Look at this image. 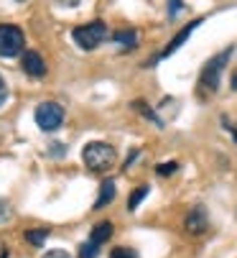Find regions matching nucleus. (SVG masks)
<instances>
[{
  "label": "nucleus",
  "mask_w": 237,
  "mask_h": 258,
  "mask_svg": "<svg viewBox=\"0 0 237 258\" xmlns=\"http://www.w3.org/2000/svg\"><path fill=\"white\" fill-rule=\"evenodd\" d=\"M184 228H186L189 235H202V233H207V228H209L207 210H204L202 205L194 207V210H189V215H186V220H184Z\"/></svg>",
  "instance_id": "6e6552de"
},
{
  "label": "nucleus",
  "mask_w": 237,
  "mask_h": 258,
  "mask_svg": "<svg viewBox=\"0 0 237 258\" xmlns=\"http://www.w3.org/2000/svg\"><path fill=\"white\" fill-rule=\"evenodd\" d=\"M16 3H26V0H16Z\"/></svg>",
  "instance_id": "a878e982"
},
{
  "label": "nucleus",
  "mask_w": 237,
  "mask_h": 258,
  "mask_svg": "<svg viewBox=\"0 0 237 258\" xmlns=\"http://www.w3.org/2000/svg\"><path fill=\"white\" fill-rule=\"evenodd\" d=\"M112 41L120 46L123 51H133L138 46V33H135V28H123V31H117L112 36Z\"/></svg>",
  "instance_id": "1a4fd4ad"
},
{
  "label": "nucleus",
  "mask_w": 237,
  "mask_h": 258,
  "mask_svg": "<svg viewBox=\"0 0 237 258\" xmlns=\"http://www.w3.org/2000/svg\"><path fill=\"white\" fill-rule=\"evenodd\" d=\"M33 118H36V123H38V128H41V131L54 133V131H56L61 123H64L66 113H64V107H61L59 102L46 100V102H38V105H36V113H33Z\"/></svg>",
  "instance_id": "39448f33"
},
{
  "label": "nucleus",
  "mask_w": 237,
  "mask_h": 258,
  "mask_svg": "<svg viewBox=\"0 0 237 258\" xmlns=\"http://www.w3.org/2000/svg\"><path fill=\"white\" fill-rule=\"evenodd\" d=\"M112 238V223H97L95 228H92V233H90V240L92 243H97V245H102V243H107Z\"/></svg>",
  "instance_id": "9b49d317"
},
{
  "label": "nucleus",
  "mask_w": 237,
  "mask_h": 258,
  "mask_svg": "<svg viewBox=\"0 0 237 258\" xmlns=\"http://www.w3.org/2000/svg\"><path fill=\"white\" fill-rule=\"evenodd\" d=\"M222 125L227 128V133H229V136L234 138V143H237V125H234V123H232L229 118H222Z\"/></svg>",
  "instance_id": "412c9836"
},
{
  "label": "nucleus",
  "mask_w": 237,
  "mask_h": 258,
  "mask_svg": "<svg viewBox=\"0 0 237 258\" xmlns=\"http://www.w3.org/2000/svg\"><path fill=\"white\" fill-rule=\"evenodd\" d=\"M6 100H8V85H6L3 75H0V107L6 105Z\"/></svg>",
  "instance_id": "5701e85b"
},
{
  "label": "nucleus",
  "mask_w": 237,
  "mask_h": 258,
  "mask_svg": "<svg viewBox=\"0 0 237 258\" xmlns=\"http://www.w3.org/2000/svg\"><path fill=\"white\" fill-rule=\"evenodd\" d=\"M148 192H150V187H145V184H143V187H135L133 195H130V200H128V210H130V212L138 210V205L148 197Z\"/></svg>",
  "instance_id": "ddd939ff"
},
{
  "label": "nucleus",
  "mask_w": 237,
  "mask_h": 258,
  "mask_svg": "<svg viewBox=\"0 0 237 258\" xmlns=\"http://www.w3.org/2000/svg\"><path fill=\"white\" fill-rule=\"evenodd\" d=\"M232 90H237V75H232Z\"/></svg>",
  "instance_id": "393cba45"
},
{
  "label": "nucleus",
  "mask_w": 237,
  "mask_h": 258,
  "mask_svg": "<svg viewBox=\"0 0 237 258\" xmlns=\"http://www.w3.org/2000/svg\"><path fill=\"white\" fill-rule=\"evenodd\" d=\"M112 200H115V181H112V179H105L102 187H100V197H97V202H95V210L107 207Z\"/></svg>",
  "instance_id": "9d476101"
},
{
  "label": "nucleus",
  "mask_w": 237,
  "mask_h": 258,
  "mask_svg": "<svg viewBox=\"0 0 237 258\" xmlns=\"http://www.w3.org/2000/svg\"><path fill=\"white\" fill-rule=\"evenodd\" d=\"M186 6L181 3V0H169V21H174L179 16V11H184Z\"/></svg>",
  "instance_id": "6ab92c4d"
},
{
  "label": "nucleus",
  "mask_w": 237,
  "mask_h": 258,
  "mask_svg": "<svg viewBox=\"0 0 237 258\" xmlns=\"http://www.w3.org/2000/svg\"><path fill=\"white\" fill-rule=\"evenodd\" d=\"M202 23H204V18H194V21H191L189 26H184V28H181V31H179L176 36H174V39H171V41L166 44V49H164L161 54H158V56H155L153 61H161V59H169L171 54H176V51H179V49H181V46L186 44V39H189V36L194 33V28H196V26H202Z\"/></svg>",
  "instance_id": "423d86ee"
},
{
  "label": "nucleus",
  "mask_w": 237,
  "mask_h": 258,
  "mask_svg": "<svg viewBox=\"0 0 237 258\" xmlns=\"http://www.w3.org/2000/svg\"><path fill=\"white\" fill-rule=\"evenodd\" d=\"M97 255H100V245L97 243L87 240V243L79 245V258H97Z\"/></svg>",
  "instance_id": "2eb2a0df"
},
{
  "label": "nucleus",
  "mask_w": 237,
  "mask_h": 258,
  "mask_svg": "<svg viewBox=\"0 0 237 258\" xmlns=\"http://www.w3.org/2000/svg\"><path fill=\"white\" fill-rule=\"evenodd\" d=\"M49 149H51V156H54V159H56V156L61 159V156L66 154V146H64V143H51Z\"/></svg>",
  "instance_id": "aec40b11"
},
{
  "label": "nucleus",
  "mask_w": 237,
  "mask_h": 258,
  "mask_svg": "<svg viewBox=\"0 0 237 258\" xmlns=\"http://www.w3.org/2000/svg\"><path fill=\"white\" fill-rule=\"evenodd\" d=\"M133 107L138 110V113H140L143 118H148V120H153L155 125H161V118H158V115L153 113V107H150L148 102H143V100H135V102H133Z\"/></svg>",
  "instance_id": "4468645a"
},
{
  "label": "nucleus",
  "mask_w": 237,
  "mask_h": 258,
  "mask_svg": "<svg viewBox=\"0 0 237 258\" xmlns=\"http://www.w3.org/2000/svg\"><path fill=\"white\" fill-rule=\"evenodd\" d=\"M46 238H49V230H44V228H38V230L31 228V230H26V240H28L31 245H36V248H38V245H44Z\"/></svg>",
  "instance_id": "f8f14e48"
},
{
  "label": "nucleus",
  "mask_w": 237,
  "mask_h": 258,
  "mask_svg": "<svg viewBox=\"0 0 237 258\" xmlns=\"http://www.w3.org/2000/svg\"><path fill=\"white\" fill-rule=\"evenodd\" d=\"M23 46H26L23 28L16 23H0V56L13 59V56L23 54Z\"/></svg>",
  "instance_id": "20e7f679"
},
{
  "label": "nucleus",
  "mask_w": 237,
  "mask_h": 258,
  "mask_svg": "<svg viewBox=\"0 0 237 258\" xmlns=\"http://www.w3.org/2000/svg\"><path fill=\"white\" fill-rule=\"evenodd\" d=\"M21 69L28 77H46V61L41 59V54L33 49H23L21 54Z\"/></svg>",
  "instance_id": "0eeeda50"
},
{
  "label": "nucleus",
  "mask_w": 237,
  "mask_h": 258,
  "mask_svg": "<svg viewBox=\"0 0 237 258\" xmlns=\"http://www.w3.org/2000/svg\"><path fill=\"white\" fill-rule=\"evenodd\" d=\"M54 3H56L59 8H66V11H69V8H74V6L79 3V0H54Z\"/></svg>",
  "instance_id": "b1692460"
},
{
  "label": "nucleus",
  "mask_w": 237,
  "mask_h": 258,
  "mask_svg": "<svg viewBox=\"0 0 237 258\" xmlns=\"http://www.w3.org/2000/svg\"><path fill=\"white\" fill-rule=\"evenodd\" d=\"M44 258H71V255L66 250H61V248H54V250H46Z\"/></svg>",
  "instance_id": "4be33fe9"
},
{
  "label": "nucleus",
  "mask_w": 237,
  "mask_h": 258,
  "mask_svg": "<svg viewBox=\"0 0 237 258\" xmlns=\"http://www.w3.org/2000/svg\"><path fill=\"white\" fill-rule=\"evenodd\" d=\"M13 217V207L8 200H0V223H8V220Z\"/></svg>",
  "instance_id": "a211bd4d"
},
{
  "label": "nucleus",
  "mask_w": 237,
  "mask_h": 258,
  "mask_svg": "<svg viewBox=\"0 0 237 258\" xmlns=\"http://www.w3.org/2000/svg\"><path fill=\"white\" fill-rule=\"evenodd\" d=\"M105 39H107V26L102 21H92V23H85V26H76L71 31V41L82 51H95Z\"/></svg>",
  "instance_id": "7ed1b4c3"
},
{
  "label": "nucleus",
  "mask_w": 237,
  "mask_h": 258,
  "mask_svg": "<svg viewBox=\"0 0 237 258\" xmlns=\"http://www.w3.org/2000/svg\"><path fill=\"white\" fill-rule=\"evenodd\" d=\"M174 171H179V164L176 161H166V164H158L155 166V174L158 176H171Z\"/></svg>",
  "instance_id": "dca6fc26"
},
{
  "label": "nucleus",
  "mask_w": 237,
  "mask_h": 258,
  "mask_svg": "<svg viewBox=\"0 0 237 258\" xmlns=\"http://www.w3.org/2000/svg\"><path fill=\"white\" fill-rule=\"evenodd\" d=\"M82 159H85V166L90 171H107V169L115 166L117 151L105 141H90L82 151Z\"/></svg>",
  "instance_id": "f03ea898"
},
{
  "label": "nucleus",
  "mask_w": 237,
  "mask_h": 258,
  "mask_svg": "<svg viewBox=\"0 0 237 258\" xmlns=\"http://www.w3.org/2000/svg\"><path fill=\"white\" fill-rule=\"evenodd\" d=\"M232 54H234V46H227L224 51L214 54V56L204 64L202 75H199V85H196V90H199V97H209V95L217 92L219 80H222V72H224L227 61L232 59Z\"/></svg>",
  "instance_id": "f257e3e1"
},
{
  "label": "nucleus",
  "mask_w": 237,
  "mask_h": 258,
  "mask_svg": "<svg viewBox=\"0 0 237 258\" xmlns=\"http://www.w3.org/2000/svg\"><path fill=\"white\" fill-rule=\"evenodd\" d=\"M110 258H140L133 248H112L110 250Z\"/></svg>",
  "instance_id": "f3484780"
}]
</instances>
